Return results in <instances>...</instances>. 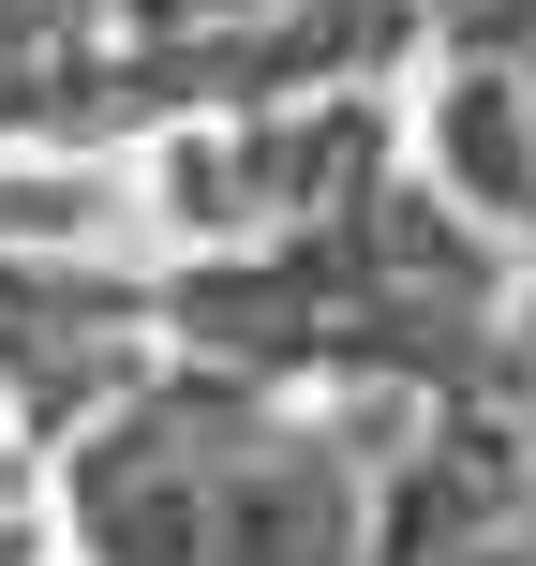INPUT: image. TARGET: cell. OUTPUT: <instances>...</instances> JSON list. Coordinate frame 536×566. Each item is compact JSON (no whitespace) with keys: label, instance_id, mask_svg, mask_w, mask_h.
I'll return each instance as SVG.
<instances>
[{"label":"cell","instance_id":"cell-1","mask_svg":"<svg viewBox=\"0 0 536 566\" xmlns=\"http://www.w3.org/2000/svg\"><path fill=\"white\" fill-rule=\"evenodd\" d=\"M105 566H358V507L313 448L254 432L239 402H149L90 462Z\"/></svg>","mask_w":536,"mask_h":566}]
</instances>
